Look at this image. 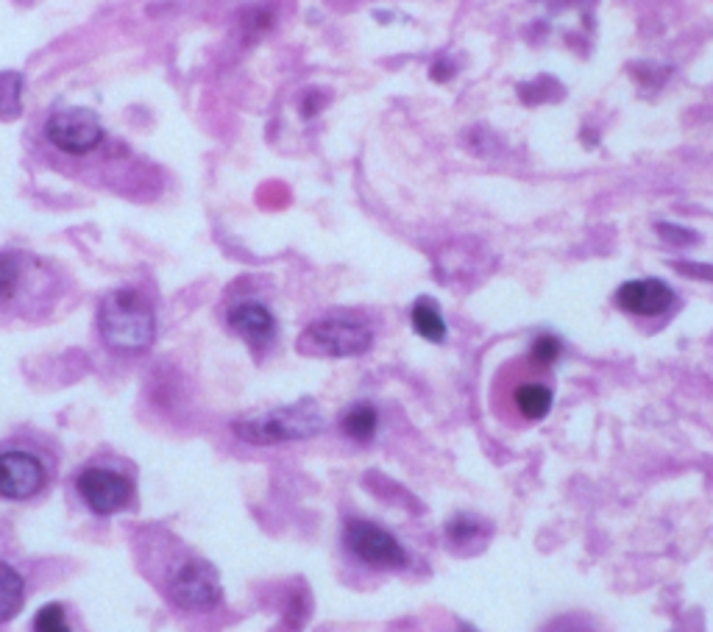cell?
I'll return each instance as SVG.
<instances>
[{"label":"cell","mask_w":713,"mask_h":632,"mask_svg":"<svg viewBox=\"0 0 713 632\" xmlns=\"http://www.w3.org/2000/svg\"><path fill=\"white\" fill-rule=\"evenodd\" d=\"M229 326L254 351H265L276 337V318L260 301H240L229 312Z\"/></svg>","instance_id":"cell-10"},{"label":"cell","mask_w":713,"mask_h":632,"mask_svg":"<svg viewBox=\"0 0 713 632\" xmlns=\"http://www.w3.org/2000/svg\"><path fill=\"white\" fill-rule=\"evenodd\" d=\"M168 596L184 610H209L221 602V582L209 563L184 557L170 574Z\"/></svg>","instance_id":"cell-4"},{"label":"cell","mask_w":713,"mask_h":632,"mask_svg":"<svg viewBox=\"0 0 713 632\" xmlns=\"http://www.w3.org/2000/svg\"><path fill=\"white\" fill-rule=\"evenodd\" d=\"M20 92H23V78L17 73H0V117L20 115Z\"/></svg>","instance_id":"cell-15"},{"label":"cell","mask_w":713,"mask_h":632,"mask_svg":"<svg viewBox=\"0 0 713 632\" xmlns=\"http://www.w3.org/2000/svg\"><path fill=\"white\" fill-rule=\"evenodd\" d=\"M76 485L84 504L98 516H115L131 499V482L112 468H84Z\"/></svg>","instance_id":"cell-8"},{"label":"cell","mask_w":713,"mask_h":632,"mask_svg":"<svg viewBox=\"0 0 713 632\" xmlns=\"http://www.w3.org/2000/svg\"><path fill=\"white\" fill-rule=\"evenodd\" d=\"M34 632H70V624L65 619V607L45 605L34 619Z\"/></svg>","instance_id":"cell-18"},{"label":"cell","mask_w":713,"mask_h":632,"mask_svg":"<svg viewBox=\"0 0 713 632\" xmlns=\"http://www.w3.org/2000/svg\"><path fill=\"white\" fill-rule=\"evenodd\" d=\"M48 140L65 154H87L104 140L101 120L90 109H62L45 126Z\"/></svg>","instance_id":"cell-7"},{"label":"cell","mask_w":713,"mask_h":632,"mask_svg":"<svg viewBox=\"0 0 713 632\" xmlns=\"http://www.w3.org/2000/svg\"><path fill=\"white\" fill-rule=\"evenodd\" d=\"M677 273H683L688 279H700V282H713V265L708 262H672Z\"/></svg>","instance_id":"cell-21"},{"label":"cell","mask_w":713,"mask_h":632,"mask_svg":"<svg viewBox=\"0 0 713 632\" xmlns=\"http://www.w3.org/2000/svg\"><path fill=\"white\" fill-rule=\"evenodd\" d=\"M379 426V415L371 404H354L349 413L340 418V429L343 435H349L357 443H368L376 435Z\"/></svg>","instance_id":"cell-14"},{"label":"cell","mask_w":713,"mask_h":632,"mask_svg":"<svg viewBox=\"0 0 713 632\" xmlns=\"http://www.w3.org/2000/svg\"><path fill=\"white\" fill-rule=\"evenodd\" d=\"M324 429V413L318 401L301 399L287 407H276L268 413L243 415L234 421V435L254 446H276L293 440H310Z\"/></svg>","instance_id":"cell-2"},{"label":"cell","mask_w":713,"mask_h":632,"mask_svg":"<svg viewBox=\"0 0 713 632\" xmlns=\"http://www.w3.org/2000/svg\"><path fill=\"white\" fill-rule=\"evenodd\" d=\"M446 535H449V541H452L454 546H466V543H474L477 538H482V535H485V529H482L480 521H474V518L457 516L449 521Z\"/></svg>","instance_id":"cell-17"},{"label":"cell","mask_w":713,"mask_h":632,"mask_svg":"<svg viewBox=\"0 0 713 632\" xmlns=\"http://www.w3.org/2000/svg\"><path fill=\"white\" fill-rule=\"evenodd\" d=\"M98 326H101V337H104L106 346L112 351H123V354L145 351L154 343L156 335V318L151 304L131 287L115 290L101 301Z\"/></svg>","instance_id":"cell-1"},{"label":"cell","mask_w":713,"mask_h":632,"mask_svg":"<svg viewBox=\"0 0 713 632\" xmlns=\"http://www.w3.org/2000/svg\"><path fill=\"white\" fill-rule=\"evenodd\" d=\"M616 304L630 315L655 318L675 304V293L661 279H636V282H624L616 290Z\"/></svg>","instance_id":"cell-9"},{"label":"cell","mask_w":713,"mask_h":632,"mask_svg":"<svg viewBox=\"0 0 713 632\" xmlns=\"http://www.w3.org/2000/svg\"><path fill=\"white\" fill-rule=\"evenodd\" d=\"M513 401H516V410L521 413V418L541 421L552 410V390L541 382H524V385L516 387Z\"/></svg>","instance_id":"cell-12"},{"label":"cell","mask_w":713,"mask_h":632,"mask_svg":"<svg viewBox=\"0 0 713 632\" xmlns=\"http://www.w3.org/2000/svg\"><path fill=\"white\" fill-rule=\"evenodd\" d=\"M413 329L429 343H443L446 340V321L432 298H418L413 304Z\"/></svg>","instance_id":"cell-13"},{"label":"cell","mask_w":713,"mask_h":632,"mask_svg":"<svg viewBox=\"0 0 713 632\" xmlns=\"http://www.w3.org/2000/svg\"><path fill=\"white\" fill-rule=\"evenodd\" d=\"M374 332L357 315H329L307 326L299 340L301 351L324 354V357H360L371 349Z\"/></svg>","instance_id":"cell-3"},{"label":"cell","mask_w":713,"mask_h":632,"mask_svg":"<svg viewBox=\"0 0 713 632\" xmlns=\"http://www.w3.org/2000/svg\"><path fill=\"white\" fill-rule=\"evenodd\" d=\"M346 546L351 549V555L357 557L360 563L371 568H402L407 566V552L404 546L388 529H382L374 521H360L351 518L346 524Z\"/></svg>","instance_id":"cell-5"},{"label":"cell","mask_w":713,"mask_h":632,"mask_svg":"<svg viewBox=\"0 0 713 632\" xmlns=\"http://www.w3.org/2000/svg\"><path fill=\"white\" fill-rule=\"evenodd\" d=\"M48 485V468L26 449L0 452V499L26 502Z\"/></svg>","instance_id":"cell-6"},{"label":"cell","mask_w":713,"mask_h":632,"mask_svg":"<svg viewBox=\"0 0 713 632\" xmlns=\"http://www.w3.org/2000/svg\"><path fill=\"white\" fill-rule=\"evenodd\" d=\"M26 605V582L20 571L0 560V621H12Z\"/></svg>","instance_id":"cell-11"},{"label":"cell","mask_w":713,"mask_h":632,"mask_svg":"<svg viewBox=\"0 0 713 632\" xmlns=\"http://www.w3.org/2000/svg\"><path fill=\"white\" fill-rule=\"evenodd\" d=\"M655 229H658V234H661L666 243H672V246H691V243L697 240V234L688 232V229H680L675 223H658Z\"/></svg>","instance_id":"cell-20"},{"label":"cell","mask_w":713,"mask_h":632,"mask_svg":"<svg viewBox=\"0 0 713 632\" xmlns=\"http://www.w3.org/2000/svg\"><path fill=\"white\" fill-rule=\"evenodd\" d=\"M560 351H563V346H560L558 337L552 335H541L535 343H532L530 349V357L535 365H541V368H549V365H555L560 357Z\"/></svg>","instance_id":"cell-19"},{"label":"cell","mask_w":713,"mask_h":632,"mask_svg":"<svg viewBox=\"0 0 713 632\" xmlns=\"http://www.w3.org/2000/svg\"><path fill=\"white\" fill-rule=\"evenodd\" d=\"M23 284V265L14 254H0V301H12Z\"/></svg>","instance_id":"cell-16"}]
</instances>
